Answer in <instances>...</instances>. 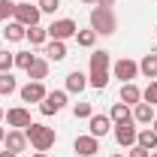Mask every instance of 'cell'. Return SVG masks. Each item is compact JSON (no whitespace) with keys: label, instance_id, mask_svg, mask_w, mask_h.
Returning a JSON list of instances; mask_svg holds the SVG:
<instances>
[{"label":"cell","instance_id":"f546056e","mask_svg":"<svg viewBox=\"0 0 157 157\" xmlns=\"http://www.w3.org/2000/svg\"><path fill=\"white\" fill-rule=\"evenodd\" d=\"M12 12H15V3L12 0H0V21H12Z\"/></svg>","mask_w":157,"mask_h":157},{"label":"cell","instance_id":"d590c367","mask_svg":"<svg viewBox=\"0 0 157 157\" xmlns=\"http://www.w3.org/2000/svg\"><path fill=\"white\" fill-rule=\"evenodd\" d=\"M151 130H154V133H157V115H154V121H151Z\"/></svg>","mask_w":157,"mask_h":157},{"label":"cell","instance_id":"ab89813d","mask_svg":"<svg viewBox=\"0 0 157 157\" xmlns=\"http://www.w3.org/2000/svg\"><path fill=\"white\" fill-rule=\"evenodd\" d=\"M112 157H127V154H121V151H115V154H112Z\"/></svg>","mask_w":157,"mask_h":157},{"label":"cell","instance_id":"f1b7e54d","mask_svg":"<svg viewBox=\"0 0 157 157\" xmlns=\"http://www.w3.org/2000/svg\"><path fill=\"white\" fill-rule=\"evenodd\" d=\"M73 115H76V118H85V121H88V118L94 115V106H91V103H76V106H73Z\"/></svg>","mask_w":157,"mask_h":157},{"label":"cell","instance_id":"e575fe53","mask_svg":"<svg viewBox=\"0 0 157 157\" xmlns=\"http://www.w3.org/2000/svg\"><path fill=\"white\" fill-rule=\"evenodd\" d=\"M30 157H48V154H45V151H33Z\"/></svg>","mask_w":157,"mask_h":157},{"label":"cell","instance_id":"9a60e30c","mask_svg":"<svg viewBox=\"0 0 157 157\" xmlns=\"http://www.w3.org/2000/svg\"><path fill=\"white\" fill-rule=\"evenodd\" d=\"M118 97H121V103H127V106H136V103H142V88H139L136 82H124Z\"/></svg>","mask_w":157,"mask_h":157},{"label":"cell","instance_id":"4fadbf2b","mask_svg":"<svg viewBox=\"0 0 157 157\" xmlns=\"http://www.w3.org/2000/svg\"><path fill=\"white\" fill-rule=\"evenodd\" d=\"M18 94H21V100H24V103H42L48 91H45V85H42V82H27Z\"/></svg>","mask_w":157,"mask_h":157},{"label":"cell","instance_id":"ac0fdd59","mask_svg":"<svg viewBox=\"0 0 157 157\" xmlns=\"http://www.w3.org/2000/svg\"><path fill=\"white\" fill-rule=\"evenodd\" d=\"M136 145H142L145 151H157V133L151 130V127H142L136 133Z\"/></svg>","mask_w":157,"mask_h":157},{"label":"cell","instance_id":"e0dca14e","mask_svg":"<svg viewBox=\"0 0 157 157\" xmlns=\"http://www.w3.org/2000/svg\"><path fill=\"white\" fill-rule=\"evenodd\" d=\"M154 115H157L154 106H151V103H145V100L133 106V121H136V124H151V121H154Z\"/></svg>","mask_w":157,"mask_h":157},{"label":"cell","instance_id":"836d02e7","mask_svg":"<svg viewBox=\"0 0 157 157\" xmlns=\"http://www.w3.org/2000/svg\"><path fill=\"white\" fill-rule=\"evenodd\" d=\"M0 157H18V154H12V151H0Z\"/></svg>","mask_w":157,"mask_h":157},{"label":"cell","instance_id":"5bb4252c","mask_svg":"<svg viewBox=\"0 0 157 157\" xmlns=\"http://www.w3.org/2000/svg\"><path fill=\"white\" fill-rule=\"evenodd\" d=\"M42 55H45L48 63H52V60L58 63V60L67 58V42H60V39H48V42H45V48H42Z\"/></svg>","mask_w":157,"mask_h":157},{"label":"cell","instance_id":"4316f807","mask_svg":"<svg viewBox=\"0 0 157 157\" xmlns=\"http://www.w3.org/2000/svg\"><path fill=\"white\" fill-rule=\"evenodd\" d=\"M15 67V52H6V48H0V73H9Z\"/></svg>","mask_w":157,"mask_h":157},{"label":"cell","instance_id":"1f68e13d","mask_svg":"<svg viewBox=\"0 0 157 157\" xmlns=\"http://www.w3.org/2000/svg\"><path fill=\"white\" fill-rule=\"evenodd\" d=\"M127 157H151V151H145L142 145H133V148L127 151Z\"/></svg>","mask_w":157,"mask_h":157},{"label":"cell","instance_id":"8fae6325","mask_svg":"<svg viewBox=\"0 0 157 157\" xmlns=\"http://www.w3.org/2000/svg\"><path fill=\"white\" fill-rule=\"evenodd\" d=\"M3 145H6V151H12V154H21V151H27V136H24V130H6V139H3Z\"/></svg>","mask_w":157,"mask_h":157},{"label":"cell","instance_id":"6da1fadb","mask_svg":"<svg viewBox=\"0 0 157 157\" xmlns=\"http://www.w3.org/2000/svg\"><path fill=\"white\" fill-rule=\"evenodd\" d=\"M112 78V55L106 48H94L91 52V67H88V85L103 91Z\"/></svg>","mask_w":157,"mask_h":157},{"label":"cell","instance_id":"4dcf8cb0","mask_svg":"<svg viewBox=\"0 0 157 157\" xmlns=\"http://www.w3.org/2000/svg\"><path fill=\"white\" fill-rule=\"evenodd\" d=\"M36 6H39V12H48V15H55L60 9V0H36Z\"/></svg>","mask_w":157,"mask_h":157},{"label":"cell","instance_id":"d4e9b609","mask_svg":"<svg viewBox=\"0 0 157 157\" xmlns=\"http://www.w3.org/2000/svg\"><path fill=\"white\" fill-rule=\"evenodd\" d=\"M76 42L82 45V48H94V45H97V33H94V30H78Z\"/></svg>","mask_w":157,"mask_h":157},{"label":"cell","instance_id":"60d3db41","mask_svg":"<svg viewBox=\"0 0 157 157\" xmlns=\"http://www.w3.org/2000/svg\"><path fill=\"white\" fill-rule=\"evenodd\" d=\"M151 157H157V151H151Z\"/></svg>","mask_w":157,"mask_h":157},{"label":"cell","instance_id":"5b68a950","mask_svg":"<svg viewBox=\"0 0 157 157\" xmlns=\"http://www.w3.org/2000/svg\"><path fill=\"white\" fill-rule=\"evenodd\" d=\"M112 133H115V142L121 145V148H133V145H136L139 127H136V121H121V124L112 127Z\"/></svg>","mask_w":157,"mask_h":157},{"label":"cell","instance_id":"83f0119b","mask_svg":"<svg viewBox=\"0 0 157 157\" xmlns=\"http://www.w3.org/2000/svg\"><path fill=\"white\" fill-rule=\"evenodd\" d=\"M142 100H145V103H151V106H157V78L148 82V88L142 91Z\"/></svg>","mask_w":157,"mask_h":157},{"label":"cell","instance_id":"44dd1931","mask_svg":"<svg viewBox=\"0 0 157 157\" xmlns=\"http://www.w3.org/2000/svg\"><path fill=\"white\" fill-rule=\"evenodd\" d=\"M27 78H30V82H42V78H48V60H45V58H36V60H33V67L27 70Z\"/></svg>","mask_w":157,"mask_h":157},{"label":"cell","instance_id":"ffe728a7","mask_svg":"<svg viewBox=\"0 0 157 157\" xmlns=\"http://www.w3.org/2000/svg\"><path fill=\"white\" fill-rule=\"evenodd\" d=\"M139 73L148 78V82L157 78V55H154V52H151V55H145V58L139 60Z\"/></svg>","mask_w":157,"mask_h":157},{"label":"cell","instance_id":"ba28073f","mask_svg":"<svg viewBox=\"0 0 157 157\" xmlns=\"http://www.w3.org/2000/svg\"><path fill=\"white\" fill-rule=\"evenodd\" d=\"M112 76L121 78V85H124V82H133V78L139 76V63L130 60V58H121V60H115V67H112Z\"/></svg>","mask_w":157,"mask_h":157},{"label":"cell","instance_id":"f35d334b","mask_svg":"<svg viewBox=\"0 0 157 157\" xmlns=\"http://www.w3.org/2000/svg\"><path fill=\"white\" fill-rule=\"evenodd\" d=\"M3 118H6V112H3V106H0V121H3Z\"/></svg>","mask_w":157,"mask_h":157},{"label":"cell","instance_id":"74e56055","mask_svg":"<svg viewBox=\"0 0 157 157\" xmlns=\"http://www.w3.org/2000/svg\"><path fill=\"white\" fill-rule=\"evenodd\" d=\"M3 139H6V130H3V127H0V142H3Z\"/></svg>","mask_w":157,"mask_h":157},{"label":"cell","instance_id":"2e32d148","mask_svg":"<svg viewBox=\"0 0 157 157\" xmlns=\"http://www.w3.org/2000/svg\"><path fill=\"white\" fill-rule=\"evenodd\" d=\"M85 88H88V76H85L82 70H73V73L67 76V88H63V91H67V94H82Z\"/></svg>","mask_w":157,"mask_h":157},{"label":"cell","instance_id":"d6a6232c","mask_svg":"<svg viewBox=\"0 0 157 157\" xmlns=\"http://www.w3.org/2000/svg\"><path fill=\"white\" fill-rule=\"evenodd\" d=\"M97 6H115V0H97Z\"/></svg>","mask_w":157,"mask_h":157},{"label":"cell","instance_id":"8992f818","mask_svg":"<svg viewBox=\"0 0 157 157\" xmlns=\"http://www.w3.org/2000/svg\"><path fill=\"white\" fill-rule=\"evenodd\" d=\"M39 6L36 3H15V12H12V21H18V24H24V27H33V24H39Z\"/></svg>","mask_w":157,"mask_h":157},{"label":"cell","instance_id":"7bdbcfd3","mask_svg":"<svg viewBox=\"0 0 157 157\" xmlns=\"http://www.w3.org/2000/svg\"><path fill=\"white\" fill-rule=\"evenodd\" d=\"M154 33H157V30H154Z\"/></svg>","mask_w":157,"mask_h":157},{"label":"cell","instance_id":"8d00e7d4","mask_svg":"<svg viewBox=\"0 0 157 157\" xmlns=\"http://www.w3.org/2000/svg\"><path fill=\"white\" fill-rule=\"evenodd\" d=\"M82 3H88V6H97V0H82Z\"/></svg>","mask_w":157,"mask_h":157},{"label":"cell","instance_id":"b9f144b4","mask_svg":"<svg viewBox=\"0 0 157 157\" xmlns=\"http://www.w3.org/2000/svg\"><path fill=\"white\" fill-rule=\"evenodd\" d=\"M154 55H157V48H154Z\"/></svg>","mask_w":157,"mask_h":157},{"label":"cell","instance_id":"cb8c5ba5","mask_svg":"<svg viewBox=\"0 0 157 157\" xmlns=\"http://www.w3.org/2000/svg\"><path fill=\"white\" fill-rule=\"evenodd\" d=\"M18 91V82L12 78V73H0V97H9Z\"/></svg>","mask_w":157,"mask_h":157},{"label":"cell","instance_id":"7c38bea8","mask_svg":"<svg viewBox=\"0 0 157 157\" xmlns=\"http://www.w3.org/2000/svg\"><path fill=\"white\" fill-rule=\"evenodd\" d=\"M112 127H115V124H112V118H109V115H97V112H94V115L88 118V130H91V136H97V139L106 136Z\"/></svg>","mask_w":157,"mask_h":157},{"label":"cell","instance_id":"484cf974","mask_svg":"<svg viewBox=\"0 0 157 157\" xmlns=\"http://www.w3.org/2000/svg\"><path fill=\"white\" fill-rule=\"evenodd\" d=\"M33 60H36V55H30V52H15V67L24 70V73L33 67Z\"/></svg>","mask_w":157,"mask_h":157},{"label":"cell","instance_id":"603a6c76","mask_svg":"<svg viewBox=\"0 0 157 157\" xmlns=\"http://www.w3.org/2000/svg\"><path fill=\"white\" fill-rule=\"evenodd\" d=\"M27 42H30V45H45V42H48V30H45V27H39V24H33V27H27Z\"/></svg>","mask_w":157,"mask_h":157},{"label":"cell","instance_id":"7a4b0ae2","mask_svg":"<svg viewBox=\"0 0 157 157\" xmlns=\"http://www.w3.org/2000/svg\"><path fill=\"white\" fill-rule=\"evenodd\" d=\"M91 30L97 36H112L118 30V18L112 6H94L91 9Z\"/></svg>","mask_w":157,"mask_h":157},{"label":"cell","instance_id":"7402d4cb","mask_svg":"<svg viewBox=\"0 0 157 157\" xmlns=\"http://www.w3.org/2000/svg\"><path fill=\"white\" fill-rule=\"evenodd\" d=\"M109 118H112V124H121V121H133V109H130L127 103H115V106H112V112H109Z\"/></svg>","mask_w":157,"mask_h":157},{"label":"cell","instance_id":"30bf717a","mask_svg":"<svg viewBox=\"0 0 157 157\" xmlns=\"http://www.w3.org/2000/svg\"><path fill=\"white\" fill-rule=\"evenodd\" d=\"M6 124H9L12 130H24V127H30L33 121H30V112H27L24 106H12V109H6Z\"/></svg>","mask_w":157,"mask_h":157},{"label":"cell","instance_id":"9c48e42d","mask_svg":"<svg viewBox=\"0 0 157 157\" xmlns=\"http://www.w3.org/2000/svg\"><path fill=\"white\" fill-rule=\"evenodd\" d=\"M73 151H76L78 157H97L100 151V139L97 136H76V142H73Z\"/></svg>","mask_w":157,"mask_h":157},{"label":"cell","instance_id":"3957f363","mask_svg":"<svg viewBox=\"0 0 157 157\" xmlns=\"http://www.w3.org/2000/svg\"><path fill=\"white\" fill-rule=\"evenodd\" d=\"M24 136L30 142V148L33 151H48L55 142H58V133H55V127H45V124H30V127H24Z\"/></svg>","mask_w":157,"mask_h":157},{"label":"cell","instance_id":"52a82bcc","mask_svg":"<svg viewBox=\"0 0 157 157\" xmlns=\"http://www.w3.org/2000/svg\"><path fill=\"white\" fill-rule=\"evenodd\" d=\"M63 106H67V91H48L45 100L39 103V112L42 115H58Z\"/></svg>","mask_w":157,"mask_h":157},{"label":"cell","instance_id":"d6986e66","mask_svg":"<svg viewBox=\"0 0 157 157\" xmlns=\"http://www.w3.org/2000/svg\"><path fill=\"white\" fill-rule=\"evenodd\" d=\"M3 36H6V42H21V39L27 36V27H24V24H18V21H6Z\"/></svg>","mask_w":157,"mask_h":157},{"label":"cell","instance_id":"277c9868","mask_svg":"<svg viewBox=\"0 0 157 157\" xmlns=\"http://www.w3.org/2000/svg\"><path fill=\"white\" fill-rule=\"evenodd\" d=\"M45 30H48V39H60V42H67V39H76L78 24L73 18H55Z\"/></svg>","mask_w":157,"mask_h":157}]
</instances>
